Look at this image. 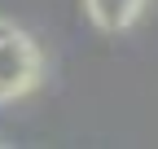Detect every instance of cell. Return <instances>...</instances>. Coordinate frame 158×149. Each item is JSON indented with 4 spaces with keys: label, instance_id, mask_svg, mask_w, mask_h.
<instances>
[{
    "label": "cell",
    "instance_id": "6da1fadb",
    "mask_svg": "<svg viewBox=\"0 0 158 149\" xmlns=\"http://www.w3.org/2000/svg\"><path fill=\"white\" fill-rule=\"evenodd\" d=\"M35 70H40L35 48H31L18 31L0 26V101L27 92V88L35 83Z\"/></svg>",
    "mask_w": 158,
    "mask_h": 149
},
{
    "label": "cell",
    "instance_id": "7a4b0ae2",
    "mask_svg": "<svg viewBox=\"0 0 158 149\" xmlns=\"http://www.w3.org/2000/svg\"><path fill=\"white\" fill-rule=\"evenodd\" d=\"M141 5L145 0H88V13H92V22L101 31H123L141 13Z\"/></svg>",
    "mask_w": 158,
    "mask_h": 149
}]
</instances>
